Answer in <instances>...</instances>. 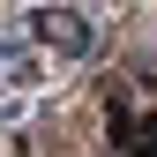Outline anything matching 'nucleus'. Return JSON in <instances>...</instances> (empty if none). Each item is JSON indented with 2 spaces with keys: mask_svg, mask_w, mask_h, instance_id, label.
Wrapping results in <instances>:
<instances>
[{
  "mask_svg": "<svg viewBox=\"0 0 157 157\" xmlns=\"http://www.w3.org/2000/svg\"><path fill=\"white\" fill-rule=\"evenodd\" d=\"M37 37L60 45V52H82V23H75V15H37Z\"/></svg>",
  "mask_w": 157,
  "mask_h": 157,
  "instance_id": "1",
  "label": "nucleus"
},
{
  "mask_svg": "<svg viewBox=\"0 0 157 157\" xmlns=\"http://www.w3.org/2000/svg\"><path fill=\"white\" fill-rule=\"evenodd\" d=\"M112 142H127L135 157H157V127L150 120H112Z\"/></svg>",
  "mask_w": 157,
  "mask_h": 157,
  "instance_id": "2",
  "label": "nucleus"
}]
</instances>
